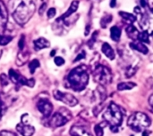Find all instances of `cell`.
I'll list each match as a JSON object with an SVG mask.
<instances>
[{"label":"cell","mask_w":153,"mask_h":136,"mask_svg":"<svg viewBox=\"0 0 153 136\" xmlns=\"http://www.w3.org/2000/svg\"><path fill=\"white\" fill-rule=\"evenodd\" d=\"M36 10V0H20L12 12L14 20L21 26L32 17Z\"/></svg>","instance_id":"obj_1"},{"label":"cell","mask_w":153,"mask_h":136,"mask_svg":"<svg viewBox=\"0 0 153 136\" xmlns=\"http://www.w3.org/2000/svg\"><path fill=\"white\" fill-rule=\"evenodd\" d=\"M89 70L84 65H81L72 69L67 76V81L72 89L76 92L85 89L89 83Z\"/></svg>","instance_id":"obj_2"},{"label":"cell","mask_w":153,"mask_h":136,"mask_svg":"<svg viewBox=\"0 0 153 136\" xmlns=\"http://www.w3.org/2000/svg\"><path fill=\"white\" fill-rule=\"evenodd\" d=\"M105 122L110 126L113 132H117L123 121V114L120 108L114 102L109 103L108 109L102 115Z\"/></svg>","instance_id":"obj_3"},{"label":"cell","mask_w":153,"mask_h":136,"mask_svg":"<svg viewBox=\"0 0 153 136\" xmlns=\"http://www.w3.org/2000/svg\"><path fill=\"white\" fill-rule=\"evenodd\" d=\"M127 124L135 132H144L151 126V119L143 112H134L129 117Z\"/></svg>","instance_id":"obj_4"},{"label":"cell","mask_w":153,"mask_h":136,"mask_svg":"<svg viewBox=\"0 0 153 136\" xmlns=\"http://www.w3.org/2000/svg\"><path fill=\"white\" fill-rule=\"evenodd\" d=\"M93 78L101 86H106L112 82L113 75L109 68L102 64H98L93 70Z\"/></svg>","instance_id":"obj_5"},{"label":"cell","mask_w":153,"mask_h":136,"mask_svg":"<svg viewBox=\"0 0 153 136\" xmlns=\"http://www.w3.org/2000/svg\"><path fill=\"white\" fill-rule=\"evenodd\" d=\"M53 94H54V97L56 100L60 101L68 106L74 107L78 104V100L73 94H71L69 93H63L59 90H55Z\"/></svg>","instance_id":"obj_6"},{"label":"cell","mask_w":153,"mask_h":136,"mask_svg":"<svg viewBox=\"0 0 153 136\" xmlns=\"http://www.w3.org/2000/svg\"><path fill=\"white\" fill-rule=\"evenodd\" d=\"M69 118L61 112L55 113L49 120V125L52 127H60L68 122Z\"/></svg>","instance_id":"obj_7"},{"label":"cell","mask_w":153,"mask_h":136,"mask_svg":"<svg viewBox=\"0 0 153 136\" xmlns=\"http://www.w3.org/2000/svg\"><path fill=\"white\" fill-rule=\"evenodd\" d=\"M37 107H38L39 110L42 113V115L45 118H48L51 115L52 110H53V106H52L51 102L48 100H46V99L40 100L38 102Z\"/></svg>","instance_id":"obj_8"},{"label":"cell","mask_w":153,"mask_h":136,"mask_svg":"<svg viewBox=\"0 0 153 136\" xmlns=\"http://www.w3.org/2000/svg\"><path fill=\"white\" fill-rule=\"evenodd\" d=\"M7 21H8L7 8L4 3L2 0H0V34L4 31Z\"/></svg>","instance_id":"obj_9"},{"label":"cell","mask_w":153,"mask_h":136,"mask_svg":"<svg viewBox=\"0 0 153 136\" xmlns=\"http://www.w3.org/2000/svg\"><path fill=\"white\" fill-rule=\"evenodd\" d=\"M78 6H79V1H78V0H74V1L71 3V5H70V7L68 8V10H67L62 16H60V17L56 20V21H63V20H65V19H68L69 17H71V15H73V14L77 11Z\"/></svg>","instance_id":"obj_10"},{"label":"cell","mask_w":153,"mask_h":136,"mask_svg":"<svg viewBox=\"0 0 153 136\" xmlns=\"http://www.w3.org/2000/svg\"><path fill=\"white\" fill-rule=\"evenodd\" d=\"M17 131L22 136H32L35 133V128L30 125H24L19 124L16 126Z\"/></svg>","instance_id":"obj_11"},{"label":"cell","mask_w":153,"mask_h":136,"mask_svg":"<svg viewBox=\"0 0 153 136\" xmlns=\"http://www.w3.org/2000/svg\"><path fill=\"white\" fill-rule=\"evenodd\" d=\"M71 136H92V135L85 127L80 126H74L70 130Z\"/></svg>","instance_id":"obj_12"},{"label":"cell","mask_w":153,"mask_h":136,"mask_svg":"<svg viewBox=\"0 0 153 136\" xmlns=\"http://www.w3.org/2000/svg\"><path fill=\"white\" fill-rule=\"evenodd\" d=\"M129 45H130V47H131L132 49L136 50V51H138V52H140V53H143V54H147V53H149V50H148V48L146 47V45H145L143 43H142V42H140V41H138V40L132 41V42L130 43Z\"/></svg>","instance_id":"obj_13"},{"label":"cell","mask_w":153,"mask_h":136,"mask_svg":"<svg viewBox=\"0 0 153 136\" xmlns=\"http://www.w3.org/2000/svg\"><path fill=\"white\" fill-rule=\"evenodd\" d=\"M33 44H34V49L36 51H39L41 49L48 48L50 46V43L48 42V40H47L44 37H39L38 39L34 40Z\"/></svg>","instance_id":"obj_14"},{"label":"cell","mask_w":153,"mask_h":136,"mask_svg":"<svg viewBox=\"0 0 153 136\" xmlns=\"http://www.w3.org/2000/svg\"><path fill=\"white\" fill-rule=\"evenodd\" d=\"M101 51L105 54V56L108 57L109 60H114L115 59V57H116L115 51H114V49L111 47V45L108 43H104L102 45Z\"/></svg>","instance_id":"obj_15"},{"label":"cell","mask_w":153,"mask_h":136,"mask_svg":"<svg viewBox=\"0 0 153 136\" xmlns=\"http://www.w3.org/2000/svg\"><path fill=\"white\" fill-rule=\"evenodd\" d=\"M126 31L127 36H128L131 39H133V41L138 40V36H139V33H140V32H139L138 29H137L135 26H134L133 24L128 25V26L126 28Z\"/></svg>","instance_id":"obj_16"},{"label":"cell","mask_w":153,"mask_h":136,"mask_svg":"<svg viewBox=\"0 0 153 136\" xmlns=\"http://www.w3.org/2000/svg\"><path fill=\"white\" fill-rule=\"evenodd\" d=\"M119 15L122 17L123 20L126 23H128L129 25L130 24H133L135 20H136V16L130 13V12H119Z\"/></svg>","instance_id":"obj_17"},{"label":"cell","mask_w":153,"mask_h":136,"mask_svg":"<svg viewBox=\"0 0 153 136\" xmlns=\"http://www.w3.org/2000/svg\"><path fill=\"white\" fill-rule=\"evenodd\" d=\"M110 37L115 42L119 41L121 37V29L117 26H112L110 29Z\"/></svg>","instance_id":"obj_18"},{"label":"cell","mask_w":153,"mask_h":136,"mask_svg":"<svg viewBox=\"0 0 153 136\" xmlns=\"http://www.w3.org/2000/svg\"><path fill=\"white\" fill-rule=\"evenodd\" d=\"M136 86V84L134 82H121L117 85V88L118 91H125V90H131Z\"/></svg>","instance_id":"obj_19"},{"label":"cell","mask_w":153,"mask_h":136,"mask_svg":"<svg viewBox=\"0 0 153 136\" xmlns=\"http://www.w3.org/2000/svg\"><path fill=\"white\" fill-rule=\"evenodd\" d=\"M112 19H113L112 14H110V13H105L102 16L101 20H100V26H101V28L102 29H106L108 26V24L112 21Z\"/></svg>","instance_id":"obj_20"},{"label":"cell","mask_w":153,"mask_h":136,"mask_svg":"<svg viewBox=\"0 0 153 136\" xmlns=\"http://www.w3.org/2000/svg\"><path fill=\"white\" fill-rule=\"evenodd\" d=\"M138 41L142 42V43H150V35L147 31L143 30L142 32L139 33L138 36Z\"/></svg>","instance_id":"obj_21"},{"label":"cell","mask_w":153,"mask_h":136,"mask_svg":"<svg viewBox=\"0 0 153 136\" xmlns=\"http://www.w3.org/2000/svg\"><path fill=\"white\" fill-rule=\"evenodd\" d=\"M21 76H22V75H20L19 73H17V72H16L15 70H13V69H10V70H9V78H10L11 81H12L13 83H14V84H17V82H18L19 78H21Z\"/></svg>","instance_id":"obj_22"},{"label":"cell","mask_w":153,"mask_h":136,"mask_svg":"<svg viewBox=\"0 0 153 136\" xmlns=\"http://www.w3.org/2000/svg\"><path fill=\"white\" fill-rule=\"evenodd\" d=\"M29 53H19L18 54V57H17V62L16 63H18L20 61H21V62H20V64L18 65V66H20V65H23L26 61H27V60L29 59Z\"/></svg>","instance_id":"obj_23"},{"label":"cell","mask_w":153,"mask_h":136,"mask_svg":"<svg viewBox=\"0 0 153 136\" xmlns=\"http://www.w3.org/2000/svg\"><path fill=\"white\" fill-rule=\"evenodd\" d=\"M13 39V37L7 36V35H2L0 34V45H5L8 43H10Z\"/></svg>","instance_id":"obj_24"},{"label":"cell","mask_w":153,"mask_h":136,"mask_svg":"<svg viewBox=\"0 0 153 136\" xmlns=\"http://www.w3.org/2000/svg\"><path fill=\"white\" fill-rule=\"evenodd\" d=\"M39 67V61L38 60H32L30 63H29V69H30V72L31 74H33L36 70L37 68Z\"/></svg>","instance_id":"obj_25"},{"label":"cell","mask_w":153,"mask_h":136,"mask_svg":"<svg viewBox=\"0 0 153 136\" xmlns=\"http://www.w3.org/2000/svg\"><path fill=\"white\" fill-rule=\"evenodd\" d=\"M94 132H95V135L96 136H103L104 135V130H103V127H102V125H97L95 126L94 127Z\"/></svg>","instance_id":"obj_26"},{"label":"cell","mask_w":153,"mask_h":136,"mask_svg":"<svg viewBox=\"0 0 153 136\" xmlns=\"http://www.w3.org/2000/svg\"><path fill=\"white\" fill-rule=\"evenodd\" d=\"M98 35H99V31H95V32L93 33V35H92L91 38L89 40V42H88V45L90 46V48H92L93 45H94V44H95V42L97 41Z\"/></svg>","instance_id":"obj_27"},{"label":"cell","mask_w":153,"mask_h":136,"mask_svg":"<svg viewBox=\"0 0 153 136\" xmlns=\"http://www.w3.org/2000/svg\"><path fill=\"white\" fill-rule=\"evenodd\" d=\"M56 9L55 8H49L48 9V12H47V14H48V19H52V18H54L55 17V15H56Z\"/></svg>","instance_id":"obj_28"},{"label":"cell","mask_w":153,"mask_h":136,"mask_svg":"<svg viewBox=\"0 0 153 136\" xmlns=\"http://www.w3.org/2000/svg\"><path fill=\"white\" fill-rule=\"evenodd\" d=\"M0 82H1V85L3 86L8 85V78H7V77L4 74H1V76H0Z\"/></svg>","instance_id":"obj_29"},{"label":"cell","mask_w":153,"mask_h":136,"mask_svg":"<svg viewBox=\"0 0 153 136\" xmlns=\"http://www.w3.org/2000/svg\"><path fill=\"white\" fill-rule=\"evenodd\" d=\"M55 64L56 65V66H62V65H64L65 64V60L62 58V57H56L55 58Z\"/></svg>","instance_id":"obj_30"},{"label":"cell","mask_w":153,"mask_h":136,"mask_svg":"<svg viewBox=\"0 0 153 136\" xmlns=\"http://www.w3.org/2000/svg\"><path fill=\"white\" fill-rule=\"evenodd\" d=\"M24 44H25V37H24V35H22L20 40H19V43H18V46L21 50L23 49L24 47Z\"/></svg>","instance_id":"obj_31"},{"label":"cell","mask_w":153,"mask_h":136,"mask_svg":"<svg viewBox=\"0 0 153 136\" xmlns=\"http://www.w3.org/2000/svg\"><path fill=\"white\" fill-rule=\"evenodd\" d=\"M101 110H102V103H100V104H99L98 106H96V107L94 108V110H93L94 116H98L99 113L101 111Z\"/></svg>","instance_id":"obj_32"},{"label":"cell","mask_w":153,"mask_h":136,"mask_svg":"<svg viewBox=\"0 0 153 136\" xmlns=\"http://www.w3.org/2000/svg\"><path fill=\"white\" fill-rule=\"evenodd\" d=\"M47 3H42L41 4V5H40V7H39V15H42L43 14V12H45V10H46V8H47Z\"/></svg>","instance_id":"obj_33"},{"label":"cell","mask_w":153,"mask_h":136,"mask_svg":"<svg viewBox=\"0 0 153 136\" xmlns=\"http://www.w3.org/2000/svg\"><path fill=\"white\" fill-rule=\"evenodd\" d=\"M0 136H17L15 134L8 132V131H2L0 132Z\"/></svg>","instance_id":"obj_34"},{"label":"cell","mask_w":153,"mask_h":136,"mask_svg":"<svg viewBox=\"0 0 153 136\" xmlns=\"http://www.w3.org/2000/svg\"><path fill=\"white\" fill-rule=\"evenodd\" d=\"M85 58V52L84 51H82L81 53H79L78 54V56L76 57V59L74 60V62H76L77 61H80V60H82V59H84Z\"/></svg>","instance_id":"obj_35"},{"label":"cell","mask_w":153,"mask_h":136,"mask_svg":"<svg viewBox=\"0 0 153 136\" xmlns=\"http://www.w3.org/2000/svg\"><path fill=\"white\" fill-rule=\"evenodd\" d=\"M149 104H150V107H151V109H152V112H153V94H152V95L150 96V99H149Z\"/></svg>","instance_id":"obj_36"},{"label":"cell","mask_w":153,"mask_h":136,"mask_svg":"<svg viewBox=\"0 0 153 136\" xmlns=\"http://www.w3.org/2000/svg\"><path fill=\"white\" fill-rule=\"evenodd\" d=\"M117 4V0H111L110 1V7H115Z\"/></svg>","instance_id":"obj_37"},{"label":"cell","mask_w":153,"mask_h":136,"mask_svg":"<svg viewBox=\"0 0 153 136\" xmlns=\"http://www.w3.org/2000/svg\"><path fill=\"white\" fill-rule=\"evenodd\" d=\"M90 29H91V26H90V25H87L86 30H85V36H88V34H89V32H90Z\"/></svg>","instance_id":"obj_38"},{"label":"cell","mask_w":153,"mask_h":136,"mask_svg":"<svg viewBox=\"0 0 153 136\" xmlns=\"http://www.w3.org/2000/svg\"><path fill=\"white\" fill-rule=\"evenodd\" d=\"M143 136H149V133H148V132H146V131L143 132Z\"/></svg>","instance_id":"obj_39"},{"label":"cell","mask_w":153,"mask_h":136,"mask_svg":"<svg viewBox=\"0 0 153 136\" xmlns=\"http://www.w3.org/2000/svg\"><path fill=\"white\" fill-rule=\"evenodd\" d=\"M55 53H56V51H55V50H53V51L51 52V54H50V55H51V56H54V55H55Z\"/></svg>","instance_id":"obj_40"},{"label":"cell","mask_w":153,"mask_h":136,"mask_svg":"<svg viewBox=\"0 0 153 136\" xmlns=\"http://www.w3.org/2000/svg\"><path fill=\"white\" fill-rule=\"evenodd\" d=\"M0 118H1V112H0Z\"/></svg>","instance_id":"obj_41"},{"label":"cell","mask_w":153,"mask_h":136,"mask_svg":"<svg viewBox=\"0 0 153 136\" xmlns=\"http://www.w3.org/2000/svg\"><path fill=\"white\" fill-rule=\"evenodd\" d=\"M131 136H133V135H131Z\"/></svg>","instance_id":"obj_42"}]
</instances>
